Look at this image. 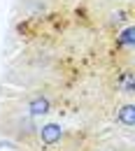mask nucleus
Masks as SVG:
<instances>
[{"mask_svg":"<svg viewBox=\"0 0 135 151\" xmlns=\"http://www.w3.org/2000/svg\"><path fill=\"white\" fill-rule=\"evenodd\" d=\"M26 112H28V116H33V119L49 116L51 114V100H49V95H44V93L28 95L26 98Z\"/></svg>","mask_w":135,"mask_h":151,"instance_id":"obj_1","label":"nucleus"},{"mask_svg":"<svg viewBox=\"0 0 135 151\" xmlns=\"http://www.w3.org/2000/svg\"><path fill=\"white\" fill-rule=\"evenodd\" d=\"M38 137L44 147H56L58 142L63 139V126L56 121H49V123H42L38 128Z\"/></svg>","mask_w":135,"mask_h":151,"instance_id":"obj_2","label":"nucleus"},{"mask_svg":"<svg viewBox=\"0 0 135 151\" xmlns=\"http://www.w3.org/2000/svg\"><path fill=\"white\" fill-rule=\"evenodd\" d=\"M114 86L116 91L121 95H131L135 98V70L133 68H126V70H121L114 79Z\"/></svg>","mask_w":135,"mask_h":151,"instance_id":"obj_3","label":"nucleus"},{"mask_svg":"<svg viewBox=\"0 0 135 151\" xmlns=\"http://www.w3.org/2000/svg\"><path fill=\"white\" fill-rule=\"evenodd\" d=\"M116 123L123 128H135V102H123L116 109Z\"/></svg>","mask_w":135,"mask_h":151,"instance_id":"obj_4","label":"nucleus"},{"mask_svg":"<svg viewBox=\"0 0 135 151\" xmlns=\"http://www.w3.org/2000/svg\"><path fill=\"white\" fill-rule=\"evenodd\" d=\"M116 47L119 49H135V23L121 28L116 33Z\"/></svg>","mask_w":135,"mask_h":151,"instance_id":"obj_5","label":"nucleus"},{"mask_svg":"<svg viewBox=\"0 0 135 151\" xmlns=\"http://www.w3.org/2000/svg\"><path fill=\"white\" fill-rule=\"evenodd\" d=\"M123 19H126V12H123V9H119V12H112V23H121Z\"/></svg>","mask_w":135,"mask_h":151,"instance_id":"obj_6","label":"nucleus"},{"mask_svg":"<svg viewBox=\"0 0 135 151\" xmlns=\"http://www.w3.org/2000/svg\"><path fill=\"white\" fill-rule=\"evenodd\" d=\"M96 151H107V149H96Z\"/></svg>","mask_w":135,"mask_h":151,"instance_id":"obj_7","label":"nucleus"}]
</instances>
